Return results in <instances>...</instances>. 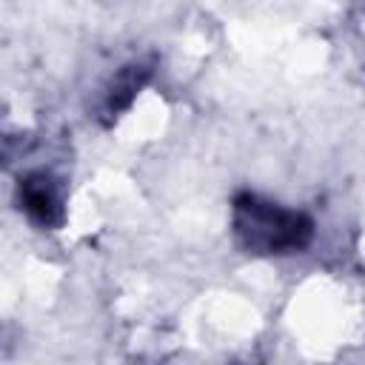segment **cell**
Returning a JSON list of instances; mask_svg holds the SVG:
<instances>
[{"instance_id": "1", "label": "cell", "mask_w": 365, "mask_h": 365, "mask_svg": "<svg viewBox=\"0 0 365 365\" xmlns=\"http://www.w3.org/2000/svg\"><path fill=\"white\" fill-rule=\"evenodd\" d=\"M314 220L257 191H240L231 200V231L251 257H285L311 245Z\"/></svg>"}, {"instance_id": "2", "label": "cell", "mask_w": 365, "mask_h": 365, "mask_svg": "<svg viewBox=\"0 0 365 365\" xmlns=\"http://www.w3.org/2000/svg\"><path fill=\"white\" fill-rule=\"evenodd\" d=\"M20 211L43 231H54L66 222V197L63 185L48 171H29L17 182Z\"/></svg>"}, {"instance_id": "3", "label": "cell", "mask_w": 365, "mask_h": 365, "mask_svg": "<svg viewBox=\"0 0 365 365\" xmlns=\"http://www.w3.org/2000/svg\"><path fill=\"white\" fill-rule=\"evenodd\" d=\"M151 71H154V68H151V63H145V60H134V63L123 66V68L108 80V86H106L103 94H100V106H97L100 117H103L106 123H114L120 114H125V111L134 106L140 88L148 83Z\"/></svg>"}]
</instances>
